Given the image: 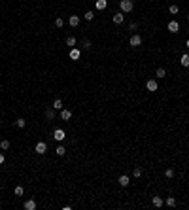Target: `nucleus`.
<instances>
[{
	"label": "nucleus",
	"mask_w": 189,
	"mask_h": 210,
	"mask_svg": "<svg viewBox=\"0 0 189 210\" xmlns=\"http://www.w3.org/2000/svg\"><path fill=\"white\" fill-rule=\"evenodd\" d=\"M169 11L172 13V15H176V13L180 11V8H178V6H176V4H170V8H169Z\"/></svg>",
	"instance_id": "c85d7f7f"
},
{
	"label": "nucleus",
	"mask_w": 189,
	"mask_h": 210,
	"mask_svg": "<svg viewBox=\"0 0 189 210\" xmlns=\"http://www.w3.org/2000/svg\"><path fill=\"white\" fill-rule=\"evenodd\" d=\"M165 176H166V178H172V176H174V170H172V169H166V170H165Z\"/></svg>",
	"instance_id": "c756f323"
},
{
	"label": "nucleus",
	"mask_w": 189,
	"mask_h": 210,
	"mask_svg": "<svg viewBox=\"0 0 189 210\" xmlns=\"http://www.w3.org/2000/svg\"><path fill=\"white\" fill-rule=\"evenodd\" d=\"M151 202H153V206H155V208H161V206L165 205V199H161V197H157V195H155V197L151 199Z\"/></svg>",
	"instance_id": "f8f14e48"
},
{
	"label": "nucleus",
	"mask_w": 189,
	"mask_h": 210,
	"mask_svg": "<svg viewBox=\"0 0 189 210\" xmlns=\"http://www.w3.org/2000/svg\"><path fill=\"white\" fill-rule=\"evenodd\" d=\"M68 25H70V27H78V25H80V17H78V15H70Z\"/></svg>",
	"instance_id": "f3484780"
},
{
	"label": "nucleus",
	"mask_w": 189,
	"mask_h": 210,
	"mask_svg": "<svg viewBox=\"0 0 189 210\" xmlns=\"http://www.w3.org/2000/svg\"><path fill=\"white\" fill-rule=\"evenodd\" d=\"M155 78H157V80H163V78H166V70H165V68H157Z\"/></svg>",
	"instance_id": "aec40b11"
},
{
	"label": "nucleus",
	"mask_w": 189,
	"mask_h": 210,
	"mask_svg": "<svg viewBox=\"0 0 189 210\" xmlns=\"http://www.w3.org/2000/svg\"><path fill=\"white\" fill-rule=\"evenodd\" d=\"M65 44H66V46L70 47V49H72V47H76V44H78V40H76L74 36H68V38L65 40Z\"/></svg>",
	"instance_id": "4468645a"
},
{
	"label": "nucleus",
	"mask_w": 189,
	"mask_h": 210,
	"mask_svg": "<svg viewBox=\"0 0 189 210\" xmlns=\"http://www.w3.org/2000/svg\"><path fill=\"white\" fill-rule=\"evenodd\" d=\"M185 46H187V49H189V40H187V44H185Z\"/></svg>",
	"instance_id": "2f4dec72"
},
{
	"label": "nucleus",
	"mask_w": 189,
	"mask_h": 210,
	"mask_svg": "<svg viewBox=\"0 0 189 210\" xmlns=\"http://www.w3.org/2000/svg\"><path fill=\"white\" fill-rule=\"evenodd\" d=\"M165 205L170 206V208H174V206H178V201L174 199V197H166V199H165Z\"/></svg>",
	"instance_id": "dca6fc26"
},
{
	"label": "nucleus",
	"mask_w": 189,
	"mask_h": 210,
	"mask_svg": "<svg viewBox=\"0 0 189 210\" xmlns=\"http://www.w3.org/2000/svg\"><path fill=\"white\" fill-rule=\"evenodd\" d=\"M34 151H36L38 155H44V153L47 151V144L46 142H38L36 146H34Z\"/></svg>",
	"instance_id": "20e7f679"
},
{
	"label": "nucleus",
	"mask_w": 189,
	"mask_h": 210,
	"mask_svg": "<svg viewBox=\"0 0 189 210\" xmlns=\"http://www.w3.org/2000/svg\"><path fill=\"white\" fill-rule=\"evenodd\" d=\"M129 46L131 47H140L142 46V36H140V34H132L131 40H129Z\"/></svg>",
	"instance_id": "f03ea898"
},
{
	"label": "nucleus",
	"mask_w": 189,
	"mask_h": 210,
	"mask_svg": "<svg viewBox=\"0 0 189 210\" xmlns=\"http://www.w3.org/2000/svg\"><path fill=\"white\" fill-rule=\"evenodd\" d=\"M108 6V0H96V10H104Z\"/></svg>",
	"instance_id": "5701e85b"
},
{
	"label": "nucleus",
	"mask_w": 189,
	"mask_h": 210,
	"mask_svg": "<svg viewBox=\"0 0 189 210\" xmlns=\"http://www.w3.org/2000/svg\"><path fill=\"white\" fill-rule=\"evenodd\" d=\"M132 176H134V178H140V176H142V167H134V170H132Z\"/></svg>",
	"instance_id": "b1692460"
},
{
	"label": "nucleus",
	"mask_w": 189,
	"mask_h": 210,
	"mask_svg": "<svg viewBox=\"0 0 189 210\" xmlns=\"http://www.w3.org/2000/svg\"><path fill=\"white\" fill-rule=\"evenodd\" d=\"M83 17H85L87 21H93V19H95V11H91V10H89V11L83 13Z\"/></svg>",
	"instance_id": "393cba45"
},
{
	"label": "nucleus",
	"mask_w": 189,
	"mask_h": 210,
	"mask_svg": "<svg viewBox=\"0 0 189 210\" xmlns=\"http://www.w3.org/2000/svg\"><path fill=\"white\" fill-rule=\"evenodd\" d=\"M55 153H57V155H59V157H62V155H65V153H66V150H65V146H59V148H57V150H55Z\"/></svg>",
	"instance_id": "cd10ccee"
},
{
	"label": "nucleus",
	"mask_w": 189,
	"mask_h": 210,
	"mask_svg": "<svg viewBox=\"0 0 189 210\" xmlns=\"http://www.w3.org/2000/svg\"><path fill=\"white\" fill-rule=\"evenodd\" d=\"M123 19H125V13H123V11L114 13V23H115V25H121V23H123Z\"/></svg>",
	"instance_id": "6e6552de"
},
{
	"label": "nucleus",
	"mask_w": 189,
	"mask_h": 210,
	"mask_svg": "<svg viewBox=\"0 0 189 210\" xmlns=\"http://www.w3.org/2000/svg\"><path fill=\"white\" fill-rule=\"evenodd\" d=\"M80 55H81V49H80V47H72V49H70V59H72V61H78Z\"/></svg>",
	"instance_id": "0eeeda50"
},
{
	"label": "nucleus",
	"mask_w": 189,
	"mask_h": 210,
	"mask_svg": "<svg viewBox=\"0 0 189 210\" xmlns=\"http://www.w3.org/2000/svg\"><path fill=\"white\" fill-rule=\"evenodd\" d=\"M61 117H62V121H68L70 117H72V112L66 110V108H62V110H61Z\"/></svg>",
	"instance_id": "ddd939ff"
},
{
	"label": "nucleus",
	"mask_w": 189,
	"mask_h": 210,
	"mask_svg": "<svg viewBox=\"0 0 189 210\" xmlns=\"http://www.w3.org/2000/svg\"><path fill=\"white\" fill-rule=\"evenodd\" d=\"M53 108H55V110H62V108H65V104H62L61 99H55V100H53Z\"/></svg>",
	"instance_id": "4be33fe9"
},
{
	"label": "nucleus",
	"mask_w": 189,
	"mask_h": 210,
	"mask_svg": "<svg viewBox=\"0 0 189 210\" xmlns=\"http://www.w3.org/2000/svg\"><path fill=\"white\" fill-rule=\"evenodd\" d=\"M187 21H189V13H187Z\"/></svg>",
	"instance_id": "473e14b6"
},
{
	"label": "nucleus",
	"mask_w": 189,
	"mask_h": 210,
	"mask_svg": "<svg viewBox=\"0 0 189 210\" xmlns=\"http://www.w3.org/2000/svg\"><path fill=\"white\" fill-rule=\"evenodd\" d=\"M166 29H169V30H170L172 34H176V32L180 30V23H178V21H174V19H172V21H170V23H169V25H166Z\"/></svg>",
	"instance_id": "423d86ee"
},
{
	"label": "nucleus",
	"mask_w": 189,
	"mask_h": 210,
	"mask_svg": "<svg viewBox=\"0 0 189 210\" xmlns=\"http://www.w3.org/2000/svg\"><path fill=\"white\" fill-rule=\"evenodd\" d=\"M55 27H57V29H62V27H65V19L57 17V19H55Z\"/></svg>",
	"instance_id": "bb28decb"
},
{
	"label": "nucleus",
	"mask_w": 189,
	"mask_h": 210,
	"mask_svg": "<svg viewBox=\"0 0 189 210\" xmlns=\"http://www.w3.org/2000/svg\"><path fill=\"white\" fill-rule=\"evenodd\" d=\"M55 112H57V110H55L53 106L46 110V117H47V119H49V121H53V119H55Z\"/></svg>",
	"instance_id": "2eb2a0df"
},
{
	"label": "nucleus",
	"mask_w": 189,
	"mask_h": 210,
	"mask_svg": "<svg viewBox=\"0 0 189 210\" xmlns=\"http://www.w3.org/2000/svg\"><path fill=\"white\" fill-rule=\"evenodd\" d=\"M65 136L66 135H65V131H62V129H55L53 131V138L57 140V142H65Z\"/></svg>",
	"instance_id": "39448f33"
},
{
	"label": "nucleus",
	"mask_w": 189,
	"mask_h": 210,
	"mask_svg": "<svg viewBox=\"0 0 189 210\" xmlns=\"http://www.w3.org/2000/svg\"><path fill=\"white\" fill-rule=\"evenodd\" d=\"M146 89H148L150 93H155V91L159 89V85H157V80H148V81H146Z\"/></svg>",
	"instance_id": "7ed1b4c3"
},
{
	"label": "nucleus",
	"mask_w": 189,
	"mask_h": 210,
	"mask_svg": "<svg viewBox=\"0 0 189 210\" xmlns=\"http://www.w3.org/2000/svg\"><path fill=\"white\" fill-rule=\"evenodd\" d=\"M10 140L8 138H4V140H0V150H2V151H6V150H10Z\"/></svg>",
	"instance_id": "6ab92c4d"
},
{
	"label": "nucleus",
	"mask_w": 189,
	"mask_h": 210,
	"mask_svg": "<svg viewBox=\"0 0 189 210\" xmlns=\"http://www.w3.org/2000/svg\"><path fill=\"white\" fill-rule=\"evenodd\" d=\"M180 65L184 66V68H189V53H184L180 57Z\"/></svg>",
	"instance_id": "9b49d317"
},
{
	"label": "nucleus",
	"mask_w": 189,
	"mask_h": 210,
	"mask_svg": "<svg viewBox=\"0 0 189 210\" xmlns=\"http://www.w3.org/2000/svg\"><path fill=\"white\" fill-rule=\"evenodd\" d=\"M117 182H119L121 187H127V186L131 184V178L127 176V174H123V176H119V180H117Z\"/></svg>",
	"instance_id": "1a4fd4ad"
},
{
	"label": "nucleus",
	"mask_w": 189,
	"mask_h": 210,
	"mask_svg": "<svg viewBox=\"0 0 189 210\" xmlns=\"http://www.w3.org/2000/svg\"><path fill=\"white\" fill-rule=\"evenodd\" d=\"M119 10L123 13H129V11L134 10V2H132V0H121L119 2Z\"/></svg>",
	"instance_id": "f257e3e1"
},
{
	"label": "nucleus",
	"mask_w": 189,
	"mask_h": 210,
	"mask_svg": "<svg viewBox=\"0 0 189 210\" xmlns=\"http://www.w3.org/2000/svg\"><path fill=\"white\" fill-rule=\"evenodd\" d=\"M4 161H6V157H4V153L0 151V165H4Z\"/></svg>",
	"instance_id": "7c9ffc66"
},
{
	"label": "nucleus",
	"mask_w": 189,
	"mask_h": 210,
	"mask_svg": "<svg viewBox=\"0 0 189 210\" xmlns=\"http://www.w3.org/2000/svg\"><path fill=\"white\" fill-rule=\"evenodd\" d=\"M91 47H93V44H91L89 40H83L81 42V49H91Z\"/></svg>",
	"instance_id": "a878e982"
},
{
	"label": "nucleus",
	"mask_w": 189,
	"mask_h": 210,
	"mask_svg": "<svg viewBox=\"0 0 189 210\" xmlns=\"http://www.w3.org/2000/svg\"><path fill=\"white\" fill-rule=\"evenodd\" d=\"M13 193H15L17 197H23V195H25V187H23V186H15V189H13Z\"/></svg>",
	"instance_id": "412c9836"
},
{
	"label": "nucleus",
	"mask_w": 189,
	"mask_h": 210,
	"mask_svg": "<svg viewBox=\"0 0 189 210\" xmlns=\"http://www.w3.org/2000/svg\"><path fill=\"white\" fill-rule=\"evenodd\" d=\"M13 125H15L17 129H25V125H27V121L23 119V117H17L15 121H13Z\"/></svg>",
	"instance_id": "a211bd4d"
},
{
	"label": "nucleus",
	"mask_w": 189,
	"mask_h": 210,
	"mask_svg": "<svg viewBox=\"0 0 189 210\" xmlns=\"http://www.w3.org/2000/svg\"><path fill=\"white\" fill-rule=\"evenodd\" d=\"M25 210H36V201L34 199H29V201H25Z\"/></svg>",
	"instance_id": "9d476101"
}]
</instances>
